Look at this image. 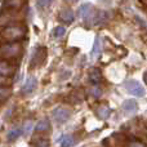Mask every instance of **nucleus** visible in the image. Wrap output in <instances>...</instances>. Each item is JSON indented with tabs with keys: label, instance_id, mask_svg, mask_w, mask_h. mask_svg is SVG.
Here are the masks:
<instances>
[{
	"label": "nucleus",
	"instance_id": "24",
	"mask_svg": "<svg viewBox=\"0 0 147 147\" xmlns=\"http://www.w3.org/2000/svg\"><path fill=\"white\" fill-rule=\"evenodd\" d=\"M69 3H75V1H78V0H67Z\"/></svg>",
	"mask_w": 147,
	"mask_h": 147
},
{
	"label": "nucleus",
	"instance_id": "12",
	"mask_svg": "<svg viewBox=\"0 0 147 147\" xmlns=\"http://www.w3.org/2000/svg\"><path fill=\"white\" fill-rule=\"evenodd\" d=\"M12 72V67L7 61H0V76H8Z\"/></svg>",
	"mask_w": 147,
	"mask_h": 147
},
{
	"label": "nucleus",
	"instance_id": "19",
	"mask_svg": "<svg viewBox=\"0 0 147 147\" xmlns=\"http://www.w3.org/2000/svg\"><path fill=\"white\" fill-rule=\"evenodd\" d=\"M52 3H53V0H38V5L41 8V9L49 8V7H51Z\"/></svg>",
	"mask_w": 147,
	"mask_h": 147
},
{
	"label": "nucleus",
	"instance_id": "7",
	"mask_svg": "<svg viewBox=\"0 0 147 147\" xmlns=\"http://www.w3.org/2000/svg\"><path fill=\"white\" fill-rule=\"evenodd\" d=\"M59 20L65 23H72L74 20H75V14L70 8H65L59 12Z\"/></svg>",
	"mask_w": 147,
	"mask_h": 147
},
{
	"label": "nucleus",
	"instance_id": "3",
	"mask_svg": "<svg viewBox=\"0 0 147 147\" xmlns=\"http://www.w3.org/2000/svg\"><path fill=\"white\" fill-rule=\"evenodd\" d=\"M70 115H71V111H70L67 107H57L56 110L53 111V119L57 124H63L69 120Z\"/></svg>",
	"mask_w": 147,
	"mask_h": 147
},
{
	"label": "nucleus",
	"instance_id": "17",
	"mask_svg": "<svg viewBox=\"0 0 147 147\" xmlns=\"http://www.w3.org/2000/svg\"><path fill=\"white\" fill-rule=\"evenodd\" d=\"M90 94H92L93 97H96V98L101 97V94H102V89H101V86H98V84H94V85L90 88Z\"/></svg>",
	"mask_w": 147,
	"mask_h": 147
},
{
	"label": "nucleus",
	"instance_id": "16",
	"mask_svg": "<svg viewBox=\"0 0 147 147\" xmlns=\"http://www.w3.org/2000/svg\"><path fill=\"white\" fill-rule=\"evenodd\" d=\"M89 78H90V81L93 84H98L99 80H101V71L94 67V69L89 72Z\"/></svg>",
	"mask_w": 147,
	"mask_h": 147
},
{
	"label": "nucleus",
	"instance_id": "11",
	"mask_svg": "<svg viewBox=\"0 0 147 147\" xmlns=\"http://www.w3.org/2000/svg\"><path fill=\"white\" fill-rule=\"evenodd\" d=\"M59 143H61V147H72L74 143H75V140H74L72 136L66 134L59 140Z\"/></svg>",
	"mask_w": 147,
	"mask_h": 147
},
{
	"label": "nucleus",
	"instance_id": "4",
	"mask_svg": "<svg viewBox=\"0 0 147 147\" xmlns=\"http://www.w3.org/2000/svg\"><path fill=\"white\" fill-rule=\"evenodd\" d=\"M125 86H127L128 93L132 94V96L141 97V96H143V93H145V88H143V86L136 80L127 81V83H125Z\"/></svg>",
	"mask_w": 147,
	"mask_h": 147
},
{
	"label": "nucleus",
	"instance_id": "14",
	"mask_svg": "<svg viewBox=\"0 0 147 147\" xmlns=\"http://www.w3.org/2000/svg\"><path fill=\"white\" fill-rule=\"evenodd\" d=\"M48 129H49V120L48 119H41L35 127L36 132H47Z\"/></svg>",
	"mask_w": 147,
	"mask_h": 147
},
{
	"label": "nucleus",
	"instance_id": "1",
	"mask_svg": "<svg viewBox=\"0 0 147 147\" xmlns=\"http://www.w3.org/2000/svg\"><path fill=\"white\" fill-rule=\"evenodd\" d=\"M26 35V31L21 26H7L4 30L1 31V38L3 40L8 41V43H13V41H18Z\"/></svg>",
	"mask_w": 147,
	"mask_h": 147
},
{
	"label": "nucleus",
	"instance_id": "23",
	"mask_svg": "<svg viewBox=\"0 0 147 147\" xmlns=\"http://www.w3.org/2000/svg\"><path fill=\"white\" fill-rule=\"evenodd\" d=\"M7 83H8V78H7V76H0V88H3V86H4Z\"/></svg>",
	"mask_w": 147,
	"mask_h": 147
},
{
	"label": "nucleus",
	"instance_id": "18",
	"mask_svg": "<svg viewBox=\"0 0 147 147\" xmlns=\"http://www.w3.org/2000/svg\"><path fill=\"white\" fill-rule=\"evenodd\" d=\"M65 32H66V30H65V27H62V26H57L56 28H54L53 31V36L54 38H62V36L65 35Z\"/></svg>",
	"mask_w": 147,
	"mask_h": 147
},
{
	"label": "nucleus",
	"instance_id": "22",
	"mask_svg": "<svg viewBox=\"0 0 147 147\" xmlns=\"http://www.w3.org/2000/svg\"><path fill=\"white\" fill-rule=\"evenodd\" d=\"M129 147H146V146L142 142H140V141H133V142H130Z\"/></svg>",
	"mask_w": 147,
	"mask_h": 147
},
{
	"label": "nucleus",
	"instance_id": "6",
	"mask_svg": "<svg viewBox=\"0 0 147 147\" xmlns=\"http://www.w3.org/2000/svg\"><path fill=\"white\" fill-rule=\"evenodd\" d=\"M93 8H92L90 4H83L80 8H79L78 10V16L80 18H83V20H90V18H93Z\"/></svg>",
	"mask_w": 147,
	"mask_h": 147
},
{
	"label": "nucleus",
	"instance_id": "10",
	"mask_svg": "<svg viewBox=\"0 0 147 147\" xmlns=\"http://www.w3.org/2000/svg\"><path fill=\"white\" fill-rule=\"evenodd\" d=\"M96 112L99 119H102V120H106L107 117L111 115V110H110V107L107 106V105H101V106H98Z\"/></svg>",
	"mask_w": 147,
	"mask_h": 147
},
{
	"label": "nucleus",
	"instance_id": "8",
	"mask_svg": "<svg viewBox=\"0 0 147 147\" xmlns=\"http://www.w3.org/2000/svg\"><path fill=\"white\" fill-rule=\"evenodd\" d=\"M123 110L127 115H132L134 112H137L138 110V105L134 99H127V101L123 103Z\"/></svg>",
	"mask_w": 147,
	"mask_h": 147
},
{
	"label": "nucleus",
	"instance_id": "20",
	"mask_svg": "<svg viewBox=\"0 0 147 147\" xmlns=\"http://www.w3.org/2000/svg\"><path fill=\"white\" fill-rule=\"evenodd\" d=\"M32 121H27V123H26V124H25V128H23V130H22V133H23V134H25V136H28V134H30V132H31V129H32Z\"/></svg>",
	"mask_w": 147,
	"mask_h": 147
},
{
	"label": "nucleus",
	"instance_id": "15",
	"mask_svg": "<svg viewBox=\"0 0 147 147\" xmlns=\"http://www.w3.org/2000/svg\"><path fill=\"white\" fill-rule=\"evenodd\" d=\"M101 53V38L97 36L96 40H94V45H93V51H92V57L96 58V57L99 56Z\"/></svg>",
	"mask_w": 147,
	"mask_h": 147
},
{
	"label": "nucleus",
	"instance_id": "13",
	"mask_svg": "<svg viewBox=\"0 0 147 147\" xmlns=\"http://www.w3.org/2000/svg\"><path fill=\"white\" fill-rule=\"evenodd\" d=\"M21 134H22V129L17 127V128H13L12 130H9V133H8L7 138H8V141H10V142H12V141H16V140H17V138L20 137Z\"/></svg>",
	"mask_w": 147,
	"mask_h": 147
},
{
	"label": "nucleus",
	"instance_id": "9",
	"mask_svg": "<svg viewBox=\"0 0 147 147\" xmlns=\"http://www.w3.org/2000/svg\"><path fill=\"white\" fill-rule=\"evenodd\" d=\"M36 86V79L34 76H30V78L26 80L25 85H23V94H30L34 92Z\"/></svg>",
	"mask_w": 147,
	"mask_h": 147
},
{
	"label": "nucleus",
	"instance_id": "2",
	"mask_svg": "<svg viewBox=\"0 0 147 147\" xmlns=\"http://www.w3.org/2000/svg\"><path fill=\"white\" fill-rule=\"evenodd\" d=\"M20 53H21V45L17 41L8 43L0 48V56L4 57V58H12V57L18 56Z\"/></svg>",
	"mask_w": 147,
	"mask_h": 147
},
{
	"label": "nucleus",
	"instance_id": "5",
	"mask_svg": "<svg viewBox=\"0 0 147 147\" xmlns=\"http://www.w3.org/2000/svg\"><path fill=\"white\" fill-rule=\"evenodd\" d=\"M47 58V49L44 47H40L35 51L32 56V59H31V67H35V66H40L41 63L44 62V59Z\"/></svg>",
	"mask_w": 147,
	"mask_h": 147
},
{
	"label": "nucleus",
	"instance_id": "21",
	"mask_svg": "<svg viewBox=\"0 0 147 147\" xmlns=\"http://www.w3.org/2000/svg\"><path fill=\"white\" fill-rule=\"evenodd\" d=\"M36 147H48L49 146V141L45 140V138H41L40 141H38V142L35 143Z\"/></svg>",
	"mask_w": 147,
	"mask_h": 147
}]
</instances>
